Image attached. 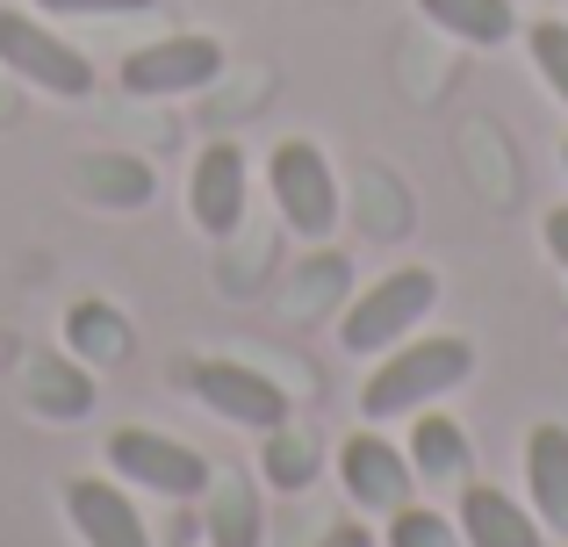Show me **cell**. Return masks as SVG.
Listing matches in <instances>:
<instances>
[{
  "label": "cell",
  "instance_id": "cell-1",
  "mask_svg": "<svg viewBox=\"0 0 568 547\" xmlns=\"http://www.w3.org/2000/svg\"><path fill=\"white\" fill-rule=\"evenodd\" d=\"M468 375H475V346L460 332H410L403 346H388L382 367L361 382V418L388 425V418H410V411H432Z\"/></svg>",
  "mask_w": 568,
  "mask_h": 547
},
{
  "label": "cell",
  "instance_id": "cell-2",
  "mask_svg": "<svg viewBox=\"0 0 568 547\" xmlns=\"http://www.w3.org/2000/svg\"><path fill=\"white\" fill-rule=\"evenodd\" d=\"M432 310H439V274H432V267H396V274L367 281V288L346 303V317H338V346H346L353 361H375V353L403 346Z\"/></svg>",
  "mask_w": 568,
  "mask_h": 547
},
{
  "label": "cell",
  "instance_id": "cell-3",
  "mask_svg": "<svg viewBox=\"0 0 568 547\" xmlns=\"http://www.w3.org/2000/svg\"><path fill=\"white\" fill-rule=\"evenodd\" d=\"M0 65H8V80H29L37 94H58V101L94 94V58L58 37L51 14L37 8H0Z\"/></svg>",
  "mask_w": 568,
  "mask_h": 547
},
{
  "label": "cell",
  "instance_id": "cell-4",
  "mask_svg": "<svg viewBox=\"0 0 568 547\" xmlns=\"http://www.w3.org/2000/svg\"><path fill=\"white\" fill-rule=\"evenodd\" d=\"M109 476L115 483H130V490H144V497H166V505H194V497L209 490V454L202 447H187V439H166V433H152V425H123V433H109Z\"/></svg>",
  "mask_w": 568,
  "mask_h": 547
},
{
  "label": "cell",
  "instance_id": "cell-5",
  "mask_svg": "<svg viewBox=\"0 0 568 547\" xmlns=\"http://www.w3.org/2000/svg\"><path fill=\"white\" fill-rule=\"evenodd\" d=\"M173 382H181L187 396H202V404L216 411L223 425H237V433H274V425L295 418L288 389H281L274 375H260V367H245V361H223V353H202V361L173 367Z\"/></svg>",
  "mask_w": 568,
  "mask_h": 547
},
{
  "label": "cell",
  "instance_id": "cell-6",
  "mask_svg": "<svg viewBox=\"0 0 568 547\" xmlns=\"http://www.w3.org/2000/svg\"><path fill=\"white\" fill-rule=\"evenodd\" d=\"M266 195H274V216L295 231V239H332L338 231V173L332 159L310 138H281L274 159H266Z\"/></svg>",
  "mask_w": 568,
  "mask_h": 547
},
{
  "label": "cell",
  "instance_id": "cell-7",
  "mask_svg": "<svg viewBox=\"0 0 568 547\" xmlns=\"http://www.w3.org/2000/svg\"><path fill=\"white\" fill-rule=\"evenodd\" d=\"M223 80V43L216 37H159L144 51L123 58V94H144V101H173V94H202V87Z\"/></svg>",
  "mask_w": 568,
  "mask_h": 547
},
{
  "label": "cell",
  "instance_id": "cell-8",
  "mask_svg": "<svg viewBox=\"0 0 568 547\" xmlns=\"http://www.w3.org/2000/svg\"><path fill=\"white\" fill-rule=\"evenodd\" d=\"M338 490H346L353 511H375V519H388V511H403L417 497V468H410V454H403L396 439L353 433L346 447H338Z\"/></svg>",
  "mask_w": 568,
  "mask_h": 547
},
{
  "label": "cell",
  "instance_id": "cell-9",
  "mask_svg": "<svg viewBox=\"0 0 568 547\" xmlns=\"http://www.w3.org/2000/svg\"><path fill=\"white\" fill-rule=\"evenodd\" d=\"M245 202H252V166H245V144H202L187 173V216L202 239H231L245 224Z\"/></svg>",
  "mask_w": 568,
  "mask_h": 547
},
{
  "label": "cell",
  "instance_id": "cell-10",
  "mask_svg": "<svg viewBox=\"0 0 568 547\" xmlns=\"http://www.w3.org/2000/svg\"><path fill=\"white\" fill-rule=\"evenodd\" d=\"M65 519L87 547H159L144 511L130 505V483L115 476H65Z\"/></svg>",
  "mask_w": 568,
  "mask_h": 547
},
{
  "label": "cell",
  "instance_id": "cell-11",
  "mask_svg": "<svg viewBox=\"0 0 568 547\" xmlns=\"http://www.w3.org/2000/svg\"><path fill=\"white\" fill-rule=\"evenodd\" d=\"M454 526H460V547H540L547 540V526L532 519V505H518L511 490H497V483H460V511H454Z\"/></svg>",
  "mask_w": 568,
  "mask_h": 547
},
{
  "label": "cell",
  "instance_id": "cell-12",
  "mask_svg": "<svg viewBox=\"0 0 568 547\" xmlns=\"http://www.w3.org/2000/svg\"><path fill=\"white\" fill-rule=\"evenodd\" d=\"M202 505V540L209 547H260L266 540V519H260V483L237 476V468H216L209 490L194 497Z\"/></svg>",
  "mask_w": 568,
  "mask_h": 547
},
{
  "label": "cell",
  "instance_id": "cell-13",
  "mask_svg": "<svg viewBox=\"0 0 568 547\" xmlns=\"http://www.w3.org/2000/svg\"><path fill=\"white\" fill-rule=\"evenodd\" d=\"M410 468H417V483H468L475 476V447H468V425L460 418H446L439 404L432 411H410Z\"/></svg>",
  "mask_w": 568,
  "mask_h": 547
},
{
  "label": "cell",
  "instance_id": "cell-14",
  "mask_svg": "<svg viewBox=\"0 0 568 547\" xmlns=\"http://www.w3.org/2000/svg\"><path fill=\"white\" fill-rule=\"evenodd\" d=\"M526 505L547 534L568 540V425H532V439H526Z\"/></svg>",
  "mask_w": 568,
  "mask_h": 547
},
{
  "label": "cell",
  "instance_id": "cell-15",
  "mask_svg": "<svg viewBox=\"0 0 568 547\" xmlns=\"http://www.w3.org/2000/svg\"><path fill=\"white\" fill-rule=\"evenodd\" d=\"M417 14H425L439 37L468 43V51H497V43L518 37V8L511 0H417Z\"/></svg>",
  "mask_w": 568,
  "mask_h": 547
},
{
  "label": "cell",
  "instance_id": "cell-16",
  "mask_svg": "<svg viewBox=\"0 0 568 547\" xmlns=\"http://www.w3.org/2000/svg\"><path fill=\"white\" fill-rule=\"evenodd\" d=\"M65 346L80 353V361H123L138 338H130V324H123V310H109L101 295H87V303H72L65 310Z\"/></svg>",
  "mask_w": 568,
  "mask_h": 547
},
{
  "label": "cell",
  "instance_id": "cell-17",
  "mask_svg": "<svg viewBox=\"0 0 568 547\" xmlns=\"http://www.w3.org/2000/svg\"><path fill=\"white\" fill-rule=\"evenodd\" d=\"M266 439V454H260V476L274 483V490H310V483H317V439L303 433V425H274V433H260Z\"/></svg>",
  "mask_w": 568,
  "mask_h": 547
},
{
  "label": "cell",
  "instance_id": "cell-18",
  "mask_svg": "<svg viewBox=\"0 0 568 547\" xmlns=\"http://www.w3.org/2000/svg\"><path fill=\"white\" fill-rule=\"evenodd\" d=\"M80 188L94 202H109V210H144V202H152V166H144V159L101 152V159H87V166H80Z\"/></svg>",
  "mask_w": 568,
  "mask_h": 547
},
{
  "label": "cell",
  "instance_id": "cell-19",
  "mask_svg": "<svg viewBox=\"0 0 568 547\" xmlns=\"http://www.w3.org/2000/svg\"><path fill=\"white\" fill-rule=\"evenodd\" d=\"M29 389H37V404L58 411V418H87V411H94V382L65 361H29Z\"/></svg>",
  "mask_w": 568,
  "mask_h": 547
},
{
  "label": "cell",
  "instance_id": "cell-20",
  "mask_svg": "<svg viewBox=\"0 0 568 547\" xmlns=\"http://www.w3.org/2000/svg\"><path fill=\"white\" fill-rule=\"evenodd\" d=\"M382 547H460V526L446 519V511H432V505H403V511H388V534Z\"/></svg>",
  "mask_w": 568,
  "mask_h": 547
},
{
  "label": "cell",
  "instance_id": "cell-21",
  "mask_svg": "<svg viewBox=\"0 0 568 547\" xmlns=\"http://www.w3.org/2000/svg\"><path fill=\"white\" fill-rule=\"evenodd\" d=\"M526 51H532V65H540V80L555 87V101L568 109V22H555V14L532 22L526 29Z\"/></svg>",
  "mask_w": 568,
  "mask_h": 547
},
{
  "label": "cell",
  "instance_id": "cell-22",
  "mask_svg": "<svg viewBox=\"0 0 568 547\" xmlns=\"http://www.w3.org/2000/svg\"><path fill=\"white\" fill-rule=\"evenodd\" d=\"M152 0H37V14L51 22H101V14H144Z\"/></svg>",
  "mask_w": 568,
  "mask_h": 547
},
{
  "label": "cell",
  "instance_id": "cell-23",
  "mask_svg": "<svg viewBox=\"0 0 568 547\" xmlns=\"http://www.w3.org/2000/svg\"><path fill=\"white\" fill-rule=\"evenodd\" d=\"M310 547H382L375 534H367V526L361 519H338V526H324V534L317 540H310Z\"/></svg>",
  "mask_w": 568,
  "mask_h": 547
},
{
  "label": "cell",
  "instance_id": "cell-24",
  "mask_svg": "<svg viewBox=\"0 0 568 547\" xmlns=\"http://www.w3.org/2000/svg\"><path fill=\"white\" fill-rule=\"evenodd\" d=\"M540 239H547V253H555V267L568 274V202H561V210H547V224H540Z\"/></svg>",
  "mask_w": 568,
  "mask_h": 547
},
{
  "label": "cell",
  "instance_id": "cell-25",
  "mask_svg": "<svg viewBox=\"0 0 568 547\" xmlns=\"http://www.w3.org/2000/svg\"><path fill=\"white\" fill-rule=\"evenodd\" d=\"M561 166H568V144H561Z\"/></svg>",
  "mask_w": 568,
  "mask_h": 547
}]
</instances>
